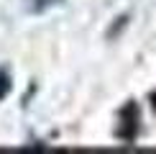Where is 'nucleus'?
<instances>
[{"mask_svg":"<svg viewBox=\"0 0 156 154\" xmlns=\"http://www.w3.org/2000/svg\"><path fill=\"white\" fill-rule=\"evenodd\" d=\"M138 121H141V113H138V105L131 100L123 105V111L118 116V136L126 141V144H131V141L138 136Z\"/></svg>","mask_w":156,"mask_h":154,"instance_id":"f257e3e1","label":"nucleus"},{"mask_svg":"<svg viewBox=\"0 0 156 154\" xmlns=\"http://www.w3.org/2000/svg\"><path fill=\"white\" fill-rule=\"evenodd\" d=\"M8 90H10V77L8 72H0V100L8 95Z\"/></svg>","mask_w":156,"mask_h":154,"instance_id":"7ed1b4c3","label":"nucleus"},{"mask_svg":"<svg viewBox=\"0 0 156 154\" xmlns=\"http://www.w3.org/2000/svg\"><path fill=\"white\" fill-rule=\"evenodd\" d=\"M56 3H62V0H34V3H31V10L41 13V10H46V8H51V5H56Z\"/></svg>","mask_w":156,"mask_h":154,"instance_id":"f03ea898","label":"nucleus"}]
</instances>
